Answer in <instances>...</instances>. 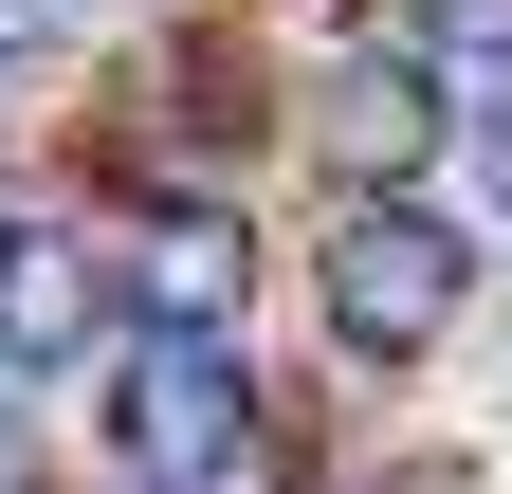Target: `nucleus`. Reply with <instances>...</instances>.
Masks as SVG:
<instances>
[{
	"label": "nucleus",
	"mask_w": 512,
	"mask_h": 494,
	"mask_svg": "<svg viewBox=\"0 0 512 494\" xmlns=\"http://www.w3.org/2000/svg\"><path fill=\"white\" fill-rule=\"evenodd\" d=\"M238 458H256L238 330L128 312V348H110V476H128V494H238Z\"/></svg>",
	"instance_id": "nucleus-1"
},
{
	"label": "nucleus",
	"mask_w": 512,
	"mask_h": 494,
	"mask_svg": "<svg viewBox=\"0 0 512 494\" xmlns=\"http://www.w3.org/2000/svg\"><path fill=\"white\" fill-rule=\"evenodd\" d=\"M458 293H476V257H458V220H421L403 183L330 220V348H366V366H403V348H439V330H458Z\"/></svg>",
	"instance_id": "nucleus-2"
},
{
	"label": "nucleus",
	"mask_w": 512,
	"mask_h": 494,
	"mask_svg": "<svg viewBox=\"0 0 512 494\" xmlns=\"http://www.w3.org/2000/svg\"><path fill=\"white\" fill-rule=\"evenodd\" d=\"M238 275H256V238L202 183H147L128 238H110V312H165V330H238Z\"/></svg>",
	"instance_id": "nucleus-3"
},
{
	"label": "nucleus",
	"mask_w": 512,
	"mask_h": 494,
	"mask_svg": "<svg viewBox=\"0 0 512 494\" xmlns=\"http://www.w3.org/2000/svg\"><path fill=\"white\" fill-rule=\"evenodd\" d=\"M110 330V257L55 202H0V366H74Z\"/></svg>",
	"instance_id": "nucleus-4"
},
{
	"label": "nucleus",
	"mask_w": 512,
	"mask_h": 494,
	"mask_svg": "<svg viewBox=\"0 0 512 494\" xmlns=\"http://www.w3.org/2000/svg\"><path fill=\"white\" fill-rule=\"evenodd\" d=\"M421 147H439V92L403 74V55H366V74H330V92H311V165H330L348 202L421 183Z\"/></svg>",
	"instance_id": "nucleus-5"
},
{
	"label": "nucleus",
	"mask_w": 512,
	"mask_h": 494,
	"mask_svg": "<svg viewBox=\"0 0 512 494\" xmlns=\"http://www.w3.org/2000/svg\"><path fill=\"white\" fill-rule=\"evenodd\" d=\"M0 494H37V421L19 403H0Z\"/></svg>",
	"instance_id": "nucleus-6"
},
{
	"label": "nucleus",
	"mask_w": 512,
	"mask_h": 494,
	"mask_svg": "<svg viewBox=\"0 0 512 494\" xmlns=\"http://www.w3.org/2000/svg\"><path fill=\"white\" fill-rule=\"evenodd\" d=\"M476 165H494V202H512V92H494V110H476Z\"/></svg>",
	"instance_id": "nucleus-7"
},
{
	"label": "nucleus",
	"mask_w": 512,
	"mask_h": 494,
	"mask_svg": "<svg viewBox=\"0 0 512 494\" xmlns=\"http://www.w3.org/2000/svg\"><path fill=\"white\" fill-rule=\"evenodd\" d=\"M37 19H55V0H0V37H37Z\"/></svg>",
	"instance_id": "nucleus-8"
}]
</instances>
